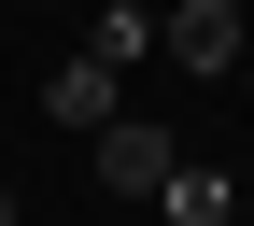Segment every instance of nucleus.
I'll use <instances>...</instances> for the list:
<instances>
[{
    "instance_id": "nucleus-6",
    "label": "nucleus",
    "mask_w": 254,
    "mask_h": 226,
    "mask_svg": "<svg viewBox=\"0 0 254 226\" xmlns=\"http://www.w3.org/2000/svg\"><path fill=\"white\" fill-rule=\"evenodd\" d=\"M0 226H28V198H14V184H0Z\"/></svg>"
},
{
    "instance_id": "nucleus-3",
    "label": "nucleus",
    "mask_w": 254,
    "mask_h": 226,
    "mask_svg": "<svg viewBox=\"0 0 254 226\" xmlns=\"http://www.w3.org/2000/svg\"><path fill=\"white\" fill-rule=\"evenodd\" d=\"M113 85H127V71H113V57H57V85H43V113H57V127H71V142H99V127L127 113V99H113Z\"/></svg>"
},
{
    "instance_id": "nucleus-1",
    "label": "nucleus",
    "mask_w": 254,
    "mask_h": 226,
    "mask_svg": "<svg viewBox=\"0 0 254 226\" xmlns=\"http://www.w3.org/2000/svg\"><path fill=\"white\" fill-rule=\"evenodd\" d=\"M155 43H170V71H240L254 14H240V0H170V14H155Z\"/></svg>"
},
{
    "instance_id": "nucleus-5",
    "label": "nucleus",
    "mask_w": 254,
    "mask_h": 226,
    "mask_svg": "<svg viewBox=\"0 0 254 226\" xmlns=\"http://www.w3.org/2000/svg\"><path fill=\"white\" fill-rule=\"evenodd\" d=\"M170 226H240V184L226 170H170Z\"/></svg>"
},
{
    "instance_id": "nucleus-4",
    "label": "nucleus",
    "mask_w": 254,
    "mask_h": 226,
    "mask_svg": "<svg viewBox=\"0 0 254 226\" xmlns=\"http://www.w3.org/2000/svg\"><path fill=\"white\" fill-rule=\"evenodd\" d=\"M85 57H113V71L155 57V14H141V0H99V14H85Z\"/></svg>"
},
{
    "instance_id": "nucleus-2",
    "label": "nucleus",
    "mask_w": 254,
    "mask_h": 226,
    "mask_svg": "<svg viewBox=\"0 0 254 226\" xmlns=\"http://www.w3.org/2000/svg\"><path fill=\"white\" fill-rule=\"evenodd\" d=\"M85 155H99V184H113V198H170V170H184V155H170V127H141V113H113Z\"/></svg>"
}]
</instances>
